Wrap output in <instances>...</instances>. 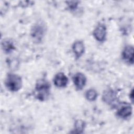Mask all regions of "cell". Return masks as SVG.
<instances>
[{
  "mask_svg": "<svg viewBox=\"0 0 134 134\" xmlns=\"http://www.w3.org/2000/svg\"><path fill=\"white\" fill-rule=\"evenodd\" d=\"M50 88V85L46 80H38L35 87V97L39 100H45L49 95Z\"/></svg>",
  "mask_w": 134,
  "mask_h": 134,
  "instance_id": "6da1fadb",
  "label": "cell"
},
{
  "mask_svg": "<svg viewBox=\"0 0 134 134\" xmlns=\"http://www.w3.org/2000/svg\"><path fill=\"white\" fill-rule=\"evenodd\" d=\"M5 84L9 91L16 92L19 90L22 86V80L18 75L9 73L6 77Z\"/></svg>",
  "mask_w": 134,
  "mask_h": 134,
  "instance_id": "7a4b0ae2",
  "label": "cell"
},
{
  "mask_svg": "<svg viewBox=\"0 0 134 134\" xmlns=\"http://www.w3.org/2000/svg\"><path fill=\"white\" fill-rule=\"evenodd\" d=\"M46 32L45 26L42 23H37L31 29V36L36 42H41Z\"/></svg>",
  "mask_w": 134,
  "mask_h": 134,
  "instance_id": "3957f363",
  "label": "cell"
},
{
  "mask_svg": "<svg viewBox=\"0 0 134 134\" xmlns=\"http://www.w3.org/2000/svg\"><path fill=\"white\" fill-rule=\"evenodd\" d=\"M106 28L105 25L100 24L98 25L93 31L94 38L98 41H104L106 36Z\"/></svg>",
  "mask_w": 134,
  "mask_h": 134,
  "instance_id": "277c9868",
  "label": "cell"
},
{
  "mask_svg": "<svg viewBox=\"0 0 134 134\" xmlns=\"http://www.w3.org/2000/svg\"><path fill=\"white\" fill-rule=\"evenodd\" d=\"M73 81L76 88L78 90H82L85 85L86 79L82 73H77L73 77Z\"/></svg>",
  "mask_w": 134,
  "mask_h": 134,
  "instance_id": "5b68a950",
  "label": "cell"
},
{
  "mask_svg": "<svg viewBox=\"0 0 134 134\" xmlns=\"http://www.w3.org/2000/svg\"><path fill=\"white\" fill-rule=\"evenodd\" d=\"M132 113V107L129 104L125 103L120 106L117 110V115L120 118H126L129 117Z\"/></svg>",
  "mask_w": 134,
  "mask_h": 134,
  "instance_id": "8992f818",
  "label": "cell"
},
{
  "mask_svg": "<svg viewBox=\"0 0 134 134\" xmlns=\"http://www.w3.org/2000/svg\"><path fill=\"white\" fill-rule=\"evenodd\" d=\"M53 82L56 86L58 87H63L67 85L68 78L63 73L60 72L55 75Z\"/></svg>",
  "mask_w": 134,
  "mask_h": 134,
  "instance_id": "52a82bcc",
  "label": "cell"
},
{
  "mask_svg": "<svg viewBox=\"0 0 134 134\" xmlns=\"http://www.w3.org/2000/svg\"><path fill=\"white\" fill-rule=\"evenodd\" d=\"M123 59L127 62L133 64V47L132 46H127L124 49L122 53Z\"/></svg>",
  "mask_w": 134,
  "mask_h": 134,
  "instance_id": "ba28073f",
  "label": "cell"
},
{
  "mask_svg": "<svg viewBox=\"0 0 134 134\" xmlns=\"http://www.w3.org/2000/svg\"><path fill=\"white\" fill-rule=\"evenodd\" d=\"M117 99L116 93L112 90L105 91L103 95V100L108 104H113Z\"/></svg>",
  "mask_w": 134,
  "mask_h": 134,
  "instance_id": "9c48e42d",
  "label": "cell"
},
{
  "mask_svg": "<svg viewBox=\"0 0 134 134\" xmlns=\"http://www.w3.org/2000/svg\"><path fill=\"white\" fill-rule=\"evenodd\" d=\"M73 51L76 58H80L84 52V45L82 41L78 40L73 44Z\"/></svg>",
  "mask_w": 134,
  "mask_h": 134,
  "instance_id": "30bf717a",
  "label": "cell"
},
{
  "mask_svg": "<svg viewBox=\"0 0 134 134\" xmlns=\"http://www.w3.org/2000/svg\"><path fill=\"white\" fill-rule=\"evenodd\" d=\"M2 48L4 52L9 53L14 50L15 46L12 41L7 39L2 42Z\"/></svg>",
  "mask_w": 134,
  "mask_h": 134,
  "instance_id": "8fae6325",
  "label": "cell"
},
{
  "mask_svg": "<svg viewBox=\"0 0 134 134\" xmlns=\"http://www.w3.org/2000/svg\"><path fill=\"white\" fill-rule=\"evenodd\" d=\"M85 122L81 120H77L75 123V133H83L85 128Z\"/></svg>",
  "mask_w": 134,
  "mask_h": 134,
  "instance_id": "7c38bea8",
  "label": "cell"
},
{
  "mask_svg": "<svg viewBox=\"0 0 134 134\" xmlns=\"http://www.w3.org/2000/svg\"><path fill=\"white\" fill-rule=\"evenodd\" d=\"M85 96L87 100L90 101H94L97 98V92L94 89H90L87 91Z\"/></svg>",
  "mask_w": 134,
  "mask_h": 134,
  "instance_id": "4fadbf2b",
  "label": "cell"
},
{
  "mask_svg": "<svg viewBox=\"0 0 134 134\" xmlns=\"http://www.w3.org/2000/svg\"><path fill=\"white\" fill-rule=\"evenodd\" d=\"M68 6L71 9H74L76 8L77 5V2H68Z\"/></svg>",
  "mask_w": 134,
  "mask_h": 134,
  "instance_id": "5bb4252c",
  "label": "cell"
}]
</instances>
